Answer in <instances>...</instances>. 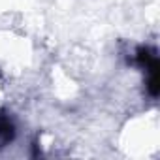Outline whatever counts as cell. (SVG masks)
Returning <instances> with one entry per match:
<instances>
[{
  "label": "cell",
  "mask_w": 160,
  "mask_h": 160,
  "mask_svg": "<svg viewBox=\"0 0 160 160\" xmlns=\"http://www.w3.org/2000/svg\"><path fill=\"white\" fill-rule=\"evenodd\" d=\"M128 62L134 64V66H138V68L143 72L147 94H149L151 98H156V96H158V83H160V75H158L160 64H158L156 49L151 47V45H138V47L130 53Z\"/></svg>",
  "instance_id": "6da1fadb"
},
{
  "label": "cell",
  "mask_w": 160,
  "mask_h": 160,
  "mask_svg": "<svg viewBox=\"0 0 160 160\" xmlns=\"http://www.w3.org/2000/svg\"><path fill=\"white\" fill-rule=\"evenodd\" d=\"M15 136H17L15 119H13L10 109L2 108L0 109V151L6 149L8 145H12L15 141Z\"/></svg>",
  "instance_id": "7a4b0ae2"
}]
</instances>
